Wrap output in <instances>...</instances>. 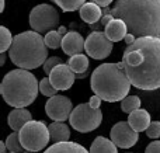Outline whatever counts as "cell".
<instances>
[{"label":"cell","mask_w":160,"mask_h":153,"mask_svg":"<svg viewBox=\"0 0 160 153\" xmlns=\"http://www.w3.org/2000/svg\"><path fill=\"white\" fill-rule=\"evenodd\" d=\"M132 86L141 90L160 87V37H141L128 45L122 56Z\"/></svg>","instance_id":"cell-1"},{"label":"cell","mask_w":160,"mask_h":153,"mask_svg":"<svg viewBox=\"0 0 160 153\" xmlns=\"http://www.w3.org/2000/svg\"><path fill=\"white\" fill-rule=\"evenodd\" d=\"M102 13L124 20L136 38L160 37V0H117L112 8L104 7Z\"/></svg>","instance_id":"cell-2"},{"label":"cell","mask_w":160,"mask_h":153,"mask_svg":"<svg viewBox=\"0 0 160 153\" xmlns=\"http://www.w3.org/2000/svg\"><path fill=\"white\" fill-rule=\"evenodd\" d=\"M131 86L132 83L122 62L102 63L97 66L91 75V90L101 100L108 103L122 101L128 97Z\"/></svg>","instance_id":"cell-3"},{"label":"cell","mask_w":160,"mask_h":153,"mask_svg":"<svg viewBox=\"0 0 160 153\" xmlns=\"http://www.w3.org/2000/svg\"><path fill=\"white\" fill-rule=\"evenodd\" d=\"M0 91L8 106L25 108L35 101L39 91L37 77L27 69H14L6 73L0 84Z\"/></svg>","instance_id":"cell-4"},{"label":"cell","mask_w":160,"mask_h":153,"mask_svg":"<svg viewBox=\"0 0 160 153\" xmlns=\"http://www.w3.org/2000/svg\"><path fill=\"white\" fill-rule=\"evenodd\" d=\"M45 39L39 32L24 31L14 37V41L8 49L11 62L20 69H37L48 59V49Z\"/></svg>","instance_id":"cell-5"},{"label":"cell","mask_w":160,"mask_h":153,"mask_svg":"<svg viewBox=\"0 0 160 153\" xmlns=\"http://www.w3.org/2000/svg\"><path fill=\"white\" fill-rule=\"evenodd\" d=\"M20 142H21L24 151H31V152H39L51 141V134L49 128L47 124L42 121H30L25 124L21 129L18 131Z\"/></svg>","instance_id":"cell-6"},{"label":"cell","mask_w":160,"mask_h":153,"mask_svg":"<svg viewBox=\"0 0 160 153\" xmlns=\"http://www.w3.org/2000/svg\"><path fill=\"white\" fill-rule=\"evenodd\" d=\"M70 125L73 129L82 134H87L94 129H97L101 125L102 121V112L100 108H93L90 104H79L75 107L70 114Z\"/></svg>","instance_id":"cell-7"},{"label":"cell","mask_w":160,"mask_h":153,"mask_svg":"<svg viewBox=\"0 0 160 153\" xmlns=\"http://www.w3.org/2000/svg\"><path fill=\"white\" fill-rule=\"evenodd\" d=\"M59 24V13L51 4H38L30 11V25L32 31L47 34Z\"/></svg>","instance_id":"cell-8"},{"label":"cell","mask_w":160,"mask_h":153,"mask_svg":"<svg viewBox=\"0 0 160 153\" xmlns=\"http://www.w3.org/2000/svg\"><path fill=\"white\" fill-rule=\"evenodd\" d=\"M84 51L87 52V55L90 58L101 61V59H105L110 56L111 51H112V41L108 38L105 32L93 31L86 38Z\"/></svg>","instance_id":"cell-9"},{"label":"cell","mask_w":160,"mask_h":153,"mask_svg":"<svg viewBox=\"0 0 160 153\" xmlns=\"http://www.w3.org/2000/svg\"><path fill=\"white\" fill-rule=\"evenodd\" d=\"M73 111V104L70 98L66 96H53L49 97V100L45 104V112L52 121L63 122L68 118H70V114Z\"/></svg>","instance_id":"cell-10"},{"label":"cell","mask_w":160,"mask_h":153,"mask_svg":"<svg viewBox=\"0 0 160 153\" xmlns=\"http://www.w3.org/2000/svg\"><path fill=\"white\" fill-rule=\"evenodd\" d=\"M110 139L115 143L118 148L129 149L138 142L139 132H136L128 121H119L111 128Z\"/></svg>","instance_id":"cell-11"},{"label":"cell","mask_w":160,"mask_h":153,"mask_svg":"<svg viewBox=\"0 0 160 153\" xmlns=\"http://www.w3.org/2000/svg\"><path fill=\"white\" fill-rule=\"evenodd\" d=\"M76 79V73L69 67V65L61 63L53 67L49 73V80L56 90H68L73 86Z\"/></svg>","instance_id":"cell-12"},{"label":"cell","mask_w":160,"mask_h":153,"mask_svg":"<svg viewBox=\"0 0 160 153\" xmlns=\"http://www.w3.org/2000/svg\"><path fill=\"white\" fill-rule=\"evenodd\" d=\"M86 39L78 32V31H69L66 35H63L62 41V51L69 56H75L84 51Z\"/></svg>","instance_id":"cell-13"},{"label":"cell","mask_w":160,"mask_h":153,"mask_svg":"<svg viewBox=\"0 0 160 153\" xmlns=\"http://www.w3.org/2000/svg\"><path fill=\"white\" fill-rule=\"evenodd\" d=\"M32 121V115L28 110L25 108H14L13 111L8 114L7 124L14 132H18L25 124Z\"/></svg>","instance_id":"cell-14"},{"label":"cell","mask_w":160,"mask_h":153,"mask_svg":"<svg viewBox=\"0 0 160 153\" xmlns=\"http://www.w3.org/2000/svg\"><path fill=\"white\" fill-rule=\"evenodd\" d=\"M105 34L112 42L122 41L129 31H128V25L125 24L124 20L121 18H112L107 25H105Z\"/></svg>","instance_id":"cell-15"},{"label":"cell","mask_w":160,"mask_h":153,"mask_svg":"<svg viewBox=\"0 0 160 153\" xmlns=\"http://www.w3.org/2000/svg\"><path fill=\"white\" fill-rule=\"evenodd\" d=\"M79 11H80V17H82V20L84 22H87L88 25L97 24V22H100V20L102 18L101 6H98L94 2L84 3Z\"/></svg>","instance_id":"cell-16"},{"label":"cell","mask_w":160,"mask_h":153,"mask_svg":"<svg viewBox=\"0 0 160 153\" xmlns=\"http://www.w3.org/2000/svg\"><path fill=\"white\" fill-rule=\"evenodd\" d=\"M128 122L136 132H143L149 128V125L152 124V120H150V114L146 110L139 108L131 112L129 117H128Z\"/></svg>","instance_id":"cell-17"},{"label":"cell","mask_w":160,"mask_h":153,"mask_svg":"<svg viewBox=\"0 0 160 153\" xmlns=\"http://www.w3.org/2000/svg\"><path fill=\"white\" fill-rule=\"evenodd\" d=\"M49 134L51 141L53 143H61V142H69L70 138V129L65 122H56L53 121L49 126Z\"/></svg>","instance_id":"cell-18"},{"label":"cell","mask_w":160,"mask_h":153,"mask_svg":"<svg viewBox=\"0 0 160 153\" xmlns=\"http://www.w3.org/2000/svg\"><path fill=\"white\" fill-rule=\"evenodd\" d=\"M44 153H90V152L76 142H61V143H53L52 146L45 149Z\"/></svg>","instance_id":"cell-19"},{"label":"cell","mask_w":160,"mask_h":153,"mask_svg":"<svg viewBox=\"0 0 160 153\" xmlns=\"http://www.w3.org/2000/svg\"><path fill=\"white\" fill-rule=\"evenodd\" d=\"M90 153H118V146L111 139L104 136H97L90 146Z\"/></svg>","instance_id":"cell-20"},{"label":"cell","mask_w":160,"mask_h":153,"mask_svg":"<svg viewBox=\"0 0 160 153\" xmlns=\"http://www.w3.org/2000/svg\"><path fill=\"white\" fill-rule=\"evenodd\" d=\"M69 67L76 73V76H80L87 70L88 67V58L83 53H78L75 56H70L69 62H68Z\"/></svg>","instance_id":"cell-21"},{"label":"cell","mask_w":160,"mask_h":153,"mask_svg":"<svg viewBox=\"0 0 160 153\" xmlns=\"http://www.w3.org/2000/svg\"><path fill=\"white\" fill-rule=\"evenodd\" d=\"M45 44L51 49H58L59 47H62V41H63V35L59 32L58 30H52L49 32L45 34Z\"/></svg>","instance_id":"cell-22"},{"label":"cell","mask_w":160,"mask_h":153,"mask_svg":"<svg viewBox=\"0 0 160 153\" xmlns=\"http://www.w3.org/2000/svg\"><path fill=\"white\" fill-rule=\"evenodd\" d=\"M141 98L138 97V96H128V97H125L124 100L121 101V110L124 112H127V114H131V112H133L135 110H139L141 108Z\"/></svg>","instance_id":"cell-23"},{"label":"cell","mask_w":160,"mask_h":153,"mask_svg":"<svg viewBox=\"0 0 160 153\" xmlns=\"http://www.w3.org/2000/svg\"><path fill=\"white\" fill-rule=\"evenodd\" d=\"M53 3H56V6L62 8L63 11H76L80 10L82 6L86 3V0H52Z\"/></svg>","instance_id":"cell-24"},{"label":"cell","mask_w":160,"mask_h":153,"mask_svg":"<svg viewBox=\"0 0 160 153\" xmlns=\"http://www.w3.org/2000/svg\"><path fill=\"white\" fill-rule=\"evenodd\" d=\"M13 41H14V38L11 37V32L8 31V28L2 25L0 27V53L10 49Z\"/></svg>","instance_id":"cell-25"},{"label":"cell","mask_w":160,"mask_h":153,"mask_svg":"<svg viewBox=\"0 0 160 153\" xmlns=\"http://www.w3.org/2000/svg\"><path fill=\"white\" fill-rule=\"evenodd\" d=\"M4 142H6V146H7L8 152L20 153V152H22V149H24L22 148V145H21V142H20L18 132H11Z\"/></svg>","instance_id":"cell-26"},{"label":"cell","mask_w":160,"mask_h":153,"mask_svg":"<svg viewBox=\"0 0 160 153\" xmlns=\"http://www.w3.org/2000/svg\"><path fill=\"white\" fill-rule=\"evenodd\" d=\"M39 91H41L44 96H47V97H53V96H56V91H58V90L52 86L49 77H44L41 81H39Z\"/></svg>","instance_id":"cell-27"},{"label":"cell","mask_w":160,"mask_h":153,"mask_svg":"<svg viewBox=\"0 0 160 153\" xmlns=\"http://www.w3.org/2000/svg\"><path fill=\"white\" fill-rule=\"evenodd\" d=\"M63 63V61H62L61 58H58V56H52V58H48L47 61H45V63L42 65L44 66V72L45 75H49L51 72H52L53 67H56L58 65Z\"/></svg>","instance_id":"cell-28"},{"label":"cell","mask_w":160,"mask_h":153,"mask_svg":"<svg viewBox=\"0 0 160 153\" xmlns=\"http://www.w3.org/2000/svg\"><path fill=\"white\" fill-rule=\"evenodd\" d=\"M146 136L150 139H158L160 138V121H152L149 128L146 129Z\"/></svg>","instance_id":"cell-29"},{"label":"cell","mask_w":160,"mask_h":153,"mask_svg":"<svg viewBox=\"0 0 160 153\" xmlns=\"http://www.w3.org/2000/svg\"><path fill=\"white\" fill-rule=\"evenodd\" d=\"M145 153H160V141H153L148 145Z\"/></svg>","instance_id":"cell-30"},{"label":"cell","mask_w":160,"mask_h":153,"mask_svg":"<svg viewBox=\"0 0 160 153\" xmlns=\"http://www.w3.org/2000/svg\"><path fill=\"white\" fill-rule=\"evenodd\" d=\"M88 104H90V107H93V108H100V106H101V98L94 94L93 97H90Z\"/></svg>","instance_id":"cell-31"},{"label":"cell","mask_w":160,"mask_h":153,"mask_svg":"<svg viewBox=\"0 0 160 153\" xmlns=\"http://www.w3.org/2000/svg\"><path fill=\"white\" fill-rule=\"evenodd\" d=\"M124 41L127 42L128 45H131V44H133V42L136 41V37L133 35V34H131V32H128L127 35H125V38H124Z\"/></svg>","instance_id":"cell-32"},{"label":"cell","mask_w":160,"mask_h":153,"mask_svg":"<svg viewBox=\"0 0 160 153\" xmlns=\"http://www.w3.org/2000/svg\"><path fill=\"white\" fill-rule=\"evenodd\" d=\"M91 2L97 3V4L101 6V7H108V6L112 3V0H91Z\"/></svg>","instance_id":"cell-33"},{"label":"cell","mask_w":160,"mask_h":153,"mask_svg":"<svg viewBox=\"0 0 160 153\" xmlns=\"http://www.w3.org/2000/svg\"><path fill=\"white\" fill-rule=\"evenodd\" d=\"M7 146H6V142H0V153H7Z\"/></svg>","instance_id":"cell-34"},{"label":"cell","mask_w":160,"mask_h":153,"mask_svg":"<svg viewBox=\"0 0 160 153\" xmlns=\"http://www.w3.org/2000/svg\"><path fill=\"white\" fill-rule=\"evenodd\" d=\"M58 31L62 34V35H66V34L69 32V31H68V28H66V27H63V25H61V27L58 28Z\"/></svg>","instance_id":"cell-35"},{"label":"cell","mask_w":160,"mask_h":153,"mask_svg":"<svg viewBox=\"0 0 160 153\" xmlns=\"http://www.w3.org/2000/svg\"><path fill=\"white\" fill-rule=\"evenodd\" d=\"M6 62V52H2V55H0V66H3Z\"/></svg>","instance_id":"cell-36"},{"label":"cell","mask_w":160,"mask_h":153,"mask_svg":"<svg viewBox=\"0 0 160 153\" xmlns=\"http://www.w3.org/2000/svg\"><path fill=\"white\" fill-rule=\"evenodd\" d=\"M4 6H6V0H2V6H0V11H4Z\"/></svg>","instance_id":"cell-37"},{"label":"cell","mask_w":160,"mask_h":153,"mask_svg":"<svg viewBox=\"0 0 160 153\" xmlns=\"http://www.w3.org/2000/svg\"><path fill=\"white\" fill-rule=\"evenodd\" d=\"M22 153H39V152H31V151H24Z\"/></svg>","instance_id":"cell-38"},{"label":"cell","mask_w":160,"mask_h":153,"mask_svg":"<svg viewBox=\"0 0 160 153\" xmlns=\"http://www.w3.org/2000/svg\"><path fill=\"white\" fill-rule=\"evenodd\" d=\"M8 153H16V152H8Z\"/></svg>","instance_id":"cell-39"}]
</instances>
